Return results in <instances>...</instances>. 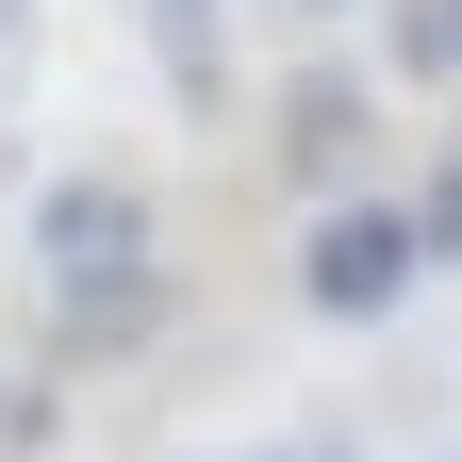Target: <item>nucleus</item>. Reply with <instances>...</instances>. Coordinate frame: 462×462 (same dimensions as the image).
Returning <instances> with one entry per match:
<instances>
[{
    "label": "nucleus",
    "instance_id": "5",
    "mask_svg": "<svg viewBox=\"0 0 462 462\" xmlns=\"http://www.w3.org/2000/svg\"><path fill=\"white\" fill-rule=\"evenodd\" d=\"M133 17L165 33V67H182V99H215V0H133Z\"/></svg>",
    "mask_w": 462,
    "mask_h": 462
},
{
    "label": "nucleus",
    "instance_id": "2",
    "mask_svg": "<svg viewBox=\"0 0 462 462\" xmlns=\"http://www.w3.org/2000/svg\"><path fill=\"white\" fill-rule=\"evenodd\" d=\"M413 281H430V248H413V215H380V199H330L314 248H298V298H314L330 330H380Z\"/></svg>",
    "mask_w": 462,
    "mask_h": 462
},
{
    "label": "nucleus",
    "instance_id": "4",
    "mask_svg": "<svg viewBox=\"0 0 462 462\" xmlns=\"http://www.w3.org/2000/svg\"><path fill=\"white\" fill-rule=\"evenodd\" d=\"M380 50L413 83H462V0H380Z\"/></svg>",
    "mask_w": 462,
    "mask_h": 462
},
{
    "label": "nucleus",
    "instance_id": "3",
    "mask_svg": "<svg viewBox=\"0 0 462 462\" xmlns=\"http://www.w3.org/2000/svg\"><path fill=\"white\" fill-rule=\"evenodd\" d=\"M281 165H298V182H346V165H364V83H298V99H281Z\"/></svg>",
    "mask_w": 462,
    "mask_h": 462
},
{
    "label": "nucleus",
    "instance_id": "1",
    "mask_svg": "<svg viewBox=\"0 0 462 462\" xmlns=\"http://www.w3.org/2000/svg\"><path fill=\"white\" fill-rule=\"evenodd\" d=\"M33 281H50V330H67L83 364L149 346V314H165V264H149V182L67 165V182L33 199Z\"/></svg>",
    "mask_w": 462,
    "mask_h": 462
},
{
    "label": "nucleus",
    "instance_id": "9",
    "mask_svg": "<svg viewBox=\"0 0 462 462\" xmlns=\"http://www.w3.org/2000/svg\"><path fill=\"white\" fill-rule=\"evenodd\" d=\"M298 17H346V0H298Z\"/></svg>",
    "mask_w": 462,
    "mask_h": 462
},
{
    "label": "nucleus",
    "instance_id": "7",
    "mask_svg": "<svg viewBox=\"0 0 462 462\" xmlns=\"http://www.w3.org/2000/svg\"><path fill=\"white\" fill-rule=\"evenodd\" d=\"M264 462H346V446H264Z\"/></svg>",
    "mask_w": 462,
    "mask_h": 462
},
{
    "label": "nucleus",
    "instance_id": "8",
    "mask_svg": "<svg viewBox=\"0 0 462 462\" xmlns=\"http://www.w3.org/2000/svg\"><path fill=\"white\" fill-rule=\"evenodd\" d=\"M17 17H33V0H0V33H17Z\"/></svg>",
    "mask_w": 462,
    "mask_h": 462
},
{
    "label": "nucleus",
    "instance_id": "10",
    "mask_svg": "<svg viewBox=\"0 0 462 462\" xmlns=\"http://www.w3.org/2000/svg\"><path fill=\"white\" fill-rule=\"evenodd\" d=\"M446 99H462V83H446ZM446 149H462V133H446Z\"/></svg>",
    "mask_w": 462,
    "mask_h": 462
},
{
    "label": "nucleus",
    "instance_id": "6",
    "mask_svg": "<svg viewBox=\"0 0 462 462\" xmlns=\"http://www.w3.org/2000/svg\"><path fill=\"white\" fill-rule=\"evenodd\" d=\"M413 248H430V264H462V149H446V182L413 199Z\"/></svg>",
    "mask_w": 462,
    "mask_h": 462
}]
</instances>
